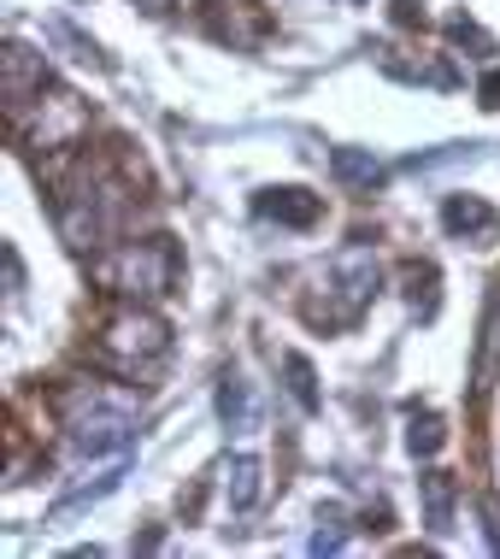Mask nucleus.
Listing matches in <instances>:
<instances>
[{
  "mask_svg": "<svg viewBox=\"0 0 500 559\" xmlns=\"http://www.w3.org/2000/svg\"><path fill=\"white\" fill-rule=\"evenodd\" d=\"M135 418H142V401L130 389H112V383H78L59 395V425H66V442L71 453H124L130 436H135Z\"/></svg>",
  "mask_w": 500,
  "mask_h": 559,
  "instance_id": "f257e3e1",
  "label": "nucleus"
},
{
  "mask_svg": "<svg viewBox=\"0 0 500 559\" xmlns=\"http://www.w3.org/2000/svg\"><path fill=\"white\" fill-rule=\"evenodd\" d=\"M88 271H95V283H100L106 295L159 300V295L177 289V277H183V253H177L171 236H142V241L112 248L106 260H95Z\"/></svg>",
  "mask_w": 500,
  "mask_h": 559,
  "instance_id": "f03ea898",
  "label": "nucleus"
},
{
  "mask_svg": "<svg viewBox=\"0 0 500 559\" xmlns=\"http://www.w3.org/2000/svg\"><path fill=\"white\" fill-rule=\"evenodd\" d=\"M118 224H124V194H118V183H106L100 171H83L78 183L59 194V236L71 248H106Z\"/></svg>",
  "mask_w": 500,
  "mask_h": 559,
  "instance_id": "7ed1b4c3",
  "label": "nucleus"
},
{
  "mask_svg": "<svg viewBox=\"0 0 500 559\" xmlns=\"http://www.w3.org/2000/svg\"><path fill=\"white\" fill-rule=\"evenodd\" d=\"M100 366H112L118 377H142L147 366H159L165 354H171V324L159 319V312L135 307V312H118L112 324L100 330Z\"/></svg>",
  "mask_w": 500,
  "mask_h": 559,
  "instance_id": "20e7f679",
  "label": "nucleus"
},
{
  "mask_svg": "<svg viewBox=\"0 0 500 559\" xmlns=\"http://www.w3.org/2000/svg\"><path fill=\"white\" fill-rule=\"evenodd\" d=\"M377 283H383V265H377V253H371V248H342L336 260H330V307L307 312V319L324 324V330L354 324L359 312L371 307Z\"/></svg>",
  "mask_w": 500,
  "mask_h": 559,
  "instance_id": "39448f33",
  "label": "nucleus"
},
{
  "mask_svg": "<svg viewBox=\"0 0 500 559\" xmlns=\"http://www.w3.org/2000/svg\"><path fill=\"white\" fill-rule=\"evenodd\" d=\"M442 224H448V236L489 248L495 230H500V213H495L489 201H483V194H448V201H442Z\"/></svg>",
  "mask_w": 500,
  "mask_h": 559,
  "instance_id": "423d86ee",
  "label": "nucleus"
},
{
  "mask_svg": "<svg viewBox=\"0 0 500 559\" xmlns=\"http://www.w3.org/2000/svg\"><path fill=\"white\" fill-rule=\"evenodd\" d=\"M253 213L271 218V224H289V230H312V224L324 218V201L307 189H265L260 201H253Z\"/></svg>",
  "mask_w": 500,
  "mask_h": 559,
  "instance_id": "0eeeda50",
  "label": "nucleus"
},
{
  "mask_svg": "<svg viewBox=\"0 0 500 559\" xmlns=\"http://www.w3.org/2000/svg\"><path fill=\"white\" fill-rule=\"evenodd\" d=\"M218 477H224V501H230V512H253V507H260V495H265V465L253 460V453H230Z\"/></svg>",
  "mask_w": 500,
  "mask_h": 559,
  "instance_id": "6e6552de",
  "label": "nucleus"
},
{
  "mask_svg": "<svg viewBox=\"0 0 500 559\" xmlns=\"http://www.w3.org/2000/svg\"><path fill=\"white\" fill-rule=\"evenodd\" d=\"M218 425L230 430V436H248L253 425H260V413H253V389H248V377H236V371H224V377H218Z\"/></svg>",
  "mask_w": 500,
  "mask_h": 559,
  "instance_id": "1a4fd4ad",
  "label": "nucleus"
},
{
  "mask_svg": "<svg viewBox=\"0 0 500 559\" xmlns=\"http://www.w3.org/2000/svg\"><path fill=\"white\" fill-rule=\"evenodd\" d=\"M495 377H500V283H495V295H489V312H483V347H477V389L472 395L483 401L495 389Z\"/></svg>",
  "mask_w": 500,
  "mask_h": 559,
  "instance_id": "9d476101",
  "label": "nucleus"
},
{
  "mask_svg": "<svg viewBox=\"0 0 500 559\" xmlns=\"http://www.w3.org/2000/svg\"><path fill=\"white\" fill-rule=\"evenodd\" d=\"M418 495H424V524H430L436 536L453 531V477L448 472H418Z\"/></svg>",
  "mask_w": 500,
  "mask_h": 559,
  "instance_id": "9b49d317",
  "label": "nucleus"
},
{
  "mask_svg": "<svg viewBox=\"0 0 500 559\" xmlns=\"http://www.w3.org/2000/svg\"><path fill=\"white\" fill-rule=\"evenodd\" d=\"M330 171H336L347 189H377L383 183V159H377L371 147H336V154H330Z\"/></svg>",
  "mask_w": 500,
  "mask_h": 559,
  "instance_id": "f8f14e48",
  "label": "nucleus"
},
{
  "mask_svg": "<svg viewBox=\"0 0 500 559\" xmlns=\"http://www.w3.org/2000/svg\"><path fill=\"white\" fill-rule=\"evenodd\" d=\"M283 383H289L300 413H318V406H324V395H318V371H312L307 354H283Z\"/></svg>",
  "mask_w": 500,
  "mask_h": 559,
  "instance_id": "ddd939ff",
  "label": "nucleus"
},
{
  "mask_svg": "<svg viewBox=\"0 0 500 559\" xmlns=\"http://www.w3.org/2000/svg\"><path fill=\"white\" fill-rule=\"evenodd\" d=\"M406 448H413L418 460H436V453L448 448V425L436 413H413L406 418Z\"/></svg>",
  "mask_w": 500,
  "mask_h": 559,
  "instance_id": "4468645a",
  "label": "nucleus"
},
{
  "mask_svg": "<svg viewBox=\"0 0 500 559\" xmlns=\"http://www.w3.org/2000/svg\"><path fill=\"white\" fill-rule=\"evenodd\" d=\"M347 536H354L347 512H342V507H324V512H318V531H312V542H307V554H342Z\"/></svg>",
  "mask_w": 500,
  "mask_h": 559,
  "instance_id": "2eb2a0df",
  "label": "nucleus"
},
{
  "mask_svg": "<svg viewBox=\"0 0 500 559\" xmlns=\"http://www.w3.org/2000/svg\"><path fill=\"white\" fill-rule=\"evenodd\" d=\"M406 307L418 312V319H430L436 312V265H406Z\"/></svg>",
  "mask_w": 500,
  "mask_h": 559,
  "instance_id": "dca6fc26",
  "label": "nucleus"
},
{
  "mask_svg": "<svg viewBox=\"0 0 500 559\" xmlns=\"http://www.w3.org/2000/svg\"><path fill=\"white\" fill-rule=\"evenodd\" d=\"M448 36L460 41V48H477V59L489 53V36H483V29H477L472 19H453V24H448Z\"/></svg>",
  "mask_w": 500,
  "mask_h": 559,
  "instance_id": "f3484780",
  "label": "nucleus"
},
{
  "mask_svg": "<svg viewBox=\"0 0 500 559\" xmlns=\"http://www.w3.org/2000/svg\"><path fill=\"white\" fill-rule=\"evenodd\" d=\"M0 260H7V295H19V289H24V260H19V248L7 241V248H0Z\"/></svg>",
  "mask_w": 500,
  "mask_h": 559,
  "instance_id": "a211bd4d",
  "label": "nucleus"
},
{
  "mask_svg": "<svg viewBox=\"0 0 500 559\" xmlns=\"http://www.w3.org/2000/svg\"><path fill=\"white\" fill-rule=\"evenodd\" d=\"M477 100H483V107H495V112H500V66H495V71H483V83H477Z\"/></svg>",
  "mask_w": 500,
  "mask_h": 559,
  "instance_id": "6ab92c4d",
  "label": "nucleus"
},
{
  "mask_svg": "<svg viewBox=\"0 0 500 559\" xmlns=\"http://www.w3.org/2000/svg\"><path fill=\"white\" fill-rule=\"evenodd\" d=\"M477 512H483V531H489V548L500 554V507H495V501H483Z\"/></svg>",
  "mask_w": 500,
  "mask_h": 559,
  "instance_id": "aec40b11",
  "label": "nucleus"
},
{
  "mask_svg": "<svg viewBox=\"0 0 500 559\" xmlns=\"http://www.w3.org/2000/svg\"><path fill=\"white\" fill-rule=\"evenodd\" d=\"M395 24H424V0H395Z\"/></svg>",
  "mask_w": 500,
  "mask_h": 559,
  "instance_id": "412c9836",
  "label": "nucleus"
}]
</instances>
